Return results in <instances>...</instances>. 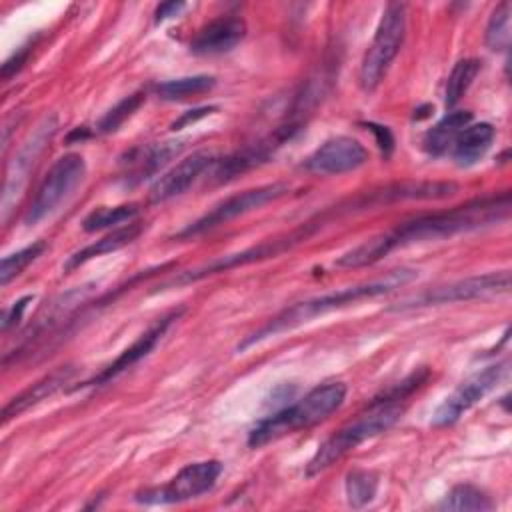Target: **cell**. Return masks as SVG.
I'll list each match as a JSON object with an SVG mask.
<instances>
[{
  "label": "cell",
  "instance_id": "obj_1",
  "mask_svg": "<svg viewBox=\"0 0 512 512\" xmlns=\"http://www.w3.org/2000/svg\"><path fill=\"white\" fill-rule=\"evenodd\" d=\"M508 214H510V194L502 192V194L466 202L462 206H454L444 212L418 216L410 222H404L396 230L386 232L384 240L388 250L392 252L394 248H400V246L442 240L462 232L480 230L500 220H506Z\"/></svg>",
  "mask_w": 512,
  "mask_h": 512
},
{
  "label": "cell",
  "instance_id": "obj_2",
  "mask_svg": "<svg viewBox=\"0 0 512 512\" xmlns=\"http://www.w3.org/2000/svg\"><path fill=\"white\" fill-rule=\"evenodd\" d=\"M414 278H416L414 270L398 268V270L388 272L384 278L362 282V284H354V286H348V288H342V290H336V292H328V294H322V296H316V298H310V300L296 302L290 308H284L282 312L272 316L258 330L248 334L238 344V352H244L246 348H250V346H254V344H258V342H262V340H266L270 336H276V334H282V332H290V330L310 322L316 316L328 314L332 310L344 308L348 304H354V302H360V300H366V298H374V296L386 294V292H390L394 288H400V286L408 284Z\"/></svg>",
  "mask_w": 512,
  "mask_h": 512
},
{
  "label": "cell",
  "instance_id": "obj_3",
  "mask_svg": "<svg viewBox=\"0 0 512 512\" xmlns=\"http://www.w3.org/2000/svg\"><path fill=\"white\" fill-rule=\"evenodd\" d=\"M346 398V386L342 382H326L312 388L298 402L280 408L278 412L262 418L248 434L250 448H262L286 434L306 430L330 414H334Z\"/></svg>",
  "mask_w": 512,
  "mask_h": 512
},
{
  "label": "cell",
  "instance_id": "obj_4",
  "mask_svg": "<svg viewBox=\"0 0 512 512\" xmlns=\"http://www.w3.org/2000/svg\"><path fill=\"white\" fill-rule=\"evenodd\" d=\"M404 414V404L388 394L382 400H374L364 414L342 426L330 438H326L306 466V476H316L352 452L356 446L392 428Z\"/></svg>",
  "mask_w": 512,
  "mask_h": 512
},
{
  "label": "cell",
  "instance_id": "obj_5",
  "mask_svg": "<svg viewBox=\"0 0 512 512\" xmlns=\"http://www.w3.org/2000/svg\"><path fill=\"white\" fill-rule=\"evenodd\" d=\"M404 36H406V6L400 2H390L382 12L374 38L360 62L358 80L364 92H372L378 88L392 60L400 52Z\"/></svg>",
  "mask_w": 512,
  "mask_h": 512
},
{
  "label": "cell",
  "instance_id": "obj_6",
  "mask_svg": "<svg viewBox=\"0 0 512 512\" xmlns=\"http://www.w3.org/2000/svg\"><path fill=\"white\" fill-rule=\"evenodd\" d=\"M508 290H510V270H498V272L468 276L450 284L428 288L416 296H410L398 302L394 310H412V308L438 306V304H450V302H462V300H474V298H488V296L506 294Z\"/></svg>",
  "mask_w": 512,
  "mask_h": 512
},
{
  "label": "cell",
  "instance_id": "obj_7",
  "mask_svg": "<svg viewBox=\"0 0 512 512\" xmlns=\"http://www.w3.org/2000/svg\"><path fill=\"white\" fill-rule=\"evenodd\" d=\"M86 162L80 154H64L60 156L50 170L46 172L42 184L36 190V196L24 216L28 226L40 222L48 214H52L84 180Z\"/></svg>",
  "mask_w": 512,
  "mask_h": 512
},
{
  "label": "cell",
  "instance_id": "obj_8",
  "mask_svg": "<svg viewBox=\"0 0 512 512\" xmlns=\"http://www.w3.org/2000/svg\"><path fill=\"white\" fill-rule=\"evenodd\" d=\"M220 474H222V462L218 460L194 462L184 466L166 484L140 490L134 496V500L140 504H176L190 498H198L200 494L214 488Z\"/></svg>",
  "mask_w": 512,
  "mask_h": 512
},
{
  "label": "cell",
  "instance_id": "obj_9",
  "mask_svg": "<svg viewBox=\"0 0 512 512\" xmlns=\"http://www.w3.org/2000/svg\"><path fill=\"white\" fill-rule=\"evenodd\" d=\"M290 192V186L286 182H272L258 188H250L244 192H238L234 196H228L220 204H216L210 212H206L202 218L186 226L182 232L176 234V238H192L198 234H204L216 226H222L246 212H252L268 202H274Z\"/></svg>",
  "mask_w": 512,
  "mask_h": 512
},
{
  "label": "cell",
  "instance_id": "obj_10",
  "mask_svg": "<svg viewBox=\"0 0 512 512\" xmlns=\"http://www.w3.org/2000/svg\"><path fill=\"white\" fill-rule=\"evenodd\" d=\"M316 230V226H312V222H306L302 224L300 228L284 234V236H278V238H272V240H266L258 246H252L248 250H242V252H236V254H230V256H224V258H216L212 260L210 264L206 266H200L196 270H188V272H182L178 278L174 276L170 282H166L164 286H180V284H190V282H196L200 278H206L208 274H216V272H222V270H230V268H236V266H244V264H250V262H256V260H264V258H274L278 256L280 252L284 250H290L294 244L306 240L312 232Z\"/></svg>",
  "mask_w": 512,
  "mask_h": 512
},
{
  "label": "cell",
  "instance_id": "obj_11",
  "mask_svg": "<svg viewBox=\"0 0 512 512\" xmlns=\"http://www.w3.org/2000/svg\"><path fill=\"white\" fill-rule=\"evenodd\" d=\"M508 362L486 366L482 372L464 380L434 412L432 426H452L460 420L464 412H468L478 400H482L506 374Z\"/></svg>",
  "mask_w": 512,
  "mask_h": 512
},
{
  "label": "cell",
  "instance_id": "obj_12",
  "mask_svg": "<svg viewBox=\"0 0 512 512\" xmlns=\"http://www.w3.org/2000/svg\"><path fill=\"white\" fill-rule=\"evenodd\" d=\"M366 148L350 136H334L320 144L304 162V168L320 176H336L352 172L366 164Z\"/></svg>",
  "mask_w": 512,
  "mask_h": 512
},
{
  "label": "cell",
  "instance_id": "obj_13",
  "mask_svg": "<svg viewBox=\"0 0 512 512\" xmlns=\"http://www.w3.org/2000/svg\"><path fill=\"white\" fill-rule=\"evenodd\" d=\"M180 314H182V308L172 310V312L164 314L162 318H158V320H156L146 332H142L114 362H110L102 372H98L96 376H92L90 380L82 382V384L76 386V388L102 386V384L114 380L116 376H120L122 372H126L130 366H134L136 362H140L144 356H148V354L154 350V346L162 340V336L166 334V330L170 328V324H172L174 320H178Z\"/></svg>",
  "mask_w": 512,
  "mask_h": 512
},
{
  "label": "cell",
  "instance_id": "obj_14",
  "mask_svg": "<svg viewBox=\"0 0 512 512\" xmlns=\"http://www.w3.org/2000/svg\"><path fill=\"white\" fill-rule=\"evenodd\" d=\"M458 192L454 182H396L380 190H372L366 196L356 198V206H380L398 200H442Z\"/></svg>",
  "mask_w": 512,
  "mask_h": 512
},
{
  "label": "cell",
  "instance_id": "obj_15",
  "mask_svg": "<svg viewBox=\"0 0 512 512\" xmlns=\"http://www.w3.org/2000/svg\"><path fill=\"white\" fill-rule=\"evenodd\" d=\"M246 36V22L240 16H218L198 30L190 42V52L198 56H216L230 52Z\"/></svg>",
  "mask_w": 512,
  "mask_h": 512
},
{
  "label": "cell",
  "instance_id": "obj_16",
  "mask_svg": "<svg viewBox=\"0 0 512 512\" xmlns=\"http://www.w3.org/2000/svg\"><path fill=\"white\" fill-rule=\"evenodd\" d=\"M214 156L210 152H194L180 160L174 168H170L166 174H162L150 188V202H166L174 196L184 194L196 178L210 166L214 164Z\"/></svg>",
  "mask_w": 512,
  "mask_h": 512
},
{
  "label": "cell",
  "instance_id": "obj_17",
  "mask_svg": "<svg viewBox=\"0 0 512 512\" xmlns=\"http://www.w3.org/2000/svg\"><path fill=\"white\" fill-rule=\"evenodd\" d=\"M74 376V368L72 366H60L54 372L46 374L44 378H40L38 382L30 384L26 390H22L20 394H16L4 408H2V422L6 424L10 418L20 416L22 412H26L28 408L40 404L42 400H46L48 396H52L54 392H58L64 384H68V380Z\"/></svg>",
  "mask_w": 512,
  "mask_h": 512
},
{
  "label": "cell",
  "instance_id": "obj_18",
  "mask_svg": "<svg viewBox=\"0 0 512 512\" xmlns=\"http://www.w3.org/2000/svg\"><path fill=\"white\" fill-rule=\"evenodd\" d=\"M142 222H130V224H122V226H116L112 232H108L106 236H102L100 240L84 246L82 250L74 252L66 264H64V270L70 272L82 264H86L88 260L96 258V256H102V254H108V252H116L124 246H128L130 242H134L140 234H142Z\"/></svg>",
  "mask_w": 512,
  "mask_h": 512
},
{
  "label": "cell",
  "instance_id": "obj_19",
  "mask_svg": "<svg viewBox=\"0 0 512 512\" xmlns=\"http://www.w3.org/2000/svg\"><path fill=\"white\" fill-rule=\"evenodd\" d=\"M496 136V130L488 122H478V124H468L454 140L452 144V156L458 166H472L478 162L488 148L492 146Z\"/></svg>",
  "mask_w": 512,
  "mask_h": 512
},
{
  "label": "cell",
  "instance_id": "obj_20",
  "mask_svg": "<svg viewBox=\"0 0 512 512\" xmlns=\"http://www.w3.org/2000/svg\"><path fill=\"white\" fill-rule=\"evenodd\" d=\"M182 150V142H162L156 146L134 150L128 156V172L126 182L138 184L158 172L170 158H174Z\"/></svg>",
  "mask_w": 512,
  "mask_h": 512
},
{
  "label": "cell",
  "instance_id": "obj_21",
  "mask_svg": "<svg viewBox=\"0 0 512 512\" xmlns=\"http://www.w3.org/2000/svg\"><path fill=\"white\" fill-rule=\"evenodd\" d=\"M472 114L468 110H458L446 114L440 122H436L424 136V150L430 156H440L448 152L456 140V136L470 124Z\"/></svg>",
  "mask_w": 512,
  "mask_h": 512
},
{
  "label": "cell",
  "instance_id": "obj_22",
  "mask_svg": "<svg viewBox=\"0 0 512 512\" xmlns=\"http://www.w3.org/2000/svg\"><path fill=\"white\" fill-rule=\"evenodd\" d=\"M438 508L452 512H486L494 508V502L484 490L474 484H456L450 488Z\"/></svg>",
  "mask_w": 512,
  "mask_h": 512
},
{
  "label": "cell",
  "instance_id": "obj_23",
  "mask_svg": "<svg viewBox=\"0 0 512 512\" xmlns=\"http://www.w3.org/2000/svg\"><path fill=\"white\" fill-rule=\"evenodd\" d=\"M216 84L214 76L208 74H198V76H184V78H176V80H168L156 86V94L162 100H184L190 96H198L204 94L208 90H212Z\"/></svg>",
  "mask_w": 512,
  "mask_h": 512
},
{
  "label": "cell",
  "instance_id": "obj_24",
  "mask_svg": "<svg viewBox=\"0 0 512 512\" xmlns=\"http://www.w3.org/2000/svg\"><path fill=\"white\" fill-rule=\"evenodd\" d=\"M478 72H480V60L476 58H462L454 64L444 90L446 108H452L466 94V90L470 88Z\"/></svg>",
  "mask_w": 512,
  "mask_h": 512
},
{
  "label": "cell",
  "instance_id": "obj_25",
  "mask_svg": "<svg viewBox=\"0 0 512 512\" xmlns=\"http://www.w3.org/2000/svg\"><path fill=\"white\" fill-rule=\"evenodd\" d=\"M510 16H512V4L500 2L486 24L484 42L494 52H508L510 48Z\"/></svg>",
  "mask_w": 512,
  "mask_h": 512
},
{
  "label": "cell",
  "instance_id": "obj_26",
  "mask_svg": "<svg viewBox=\"0 0 512 512\" xmlns=\"http://www.w3.org/2000/svg\"><path fill=\"white\" fill-rule=\"evenodd\" d=\"M344 486H346V498H348L350 506L362 508L374 500L376 490H378V476L372 470L356 468L346 474Z\"/></svg>",
  "mask_w": 512,
  "mask_h": 512
},
{
  "label": "cell",
  "instance_id": "obj_27",
  "mask_svg": "<svg viewBox=\"0 0 512 512\" xmlns=\"http://www.w3.org/2000/svg\"><path fill=\"white\" fill-rule=\"evenodd\" d=\"M138 214L136 204H122V206H102L92 210L84 220L82 228L86 232L104 230L110 226H122V222H130Z\"/></svg>",
  "mask_w": 512,
  "mask_h": 512
},
{
  "label": "cell",
  "instance_id": "obj_28",
  "mask_svg": "<svg viewBox=\"0 0 512 512\" xmlns=\"http://www.w3.org/2000/svg\"><path fill=\"white\" fill-rule=\"evenodd\" d=\"M46 250V244L44 242H34L14 254H8L2 258V264H0V284L6 286L10 280H14L16 276L22 274V270L32 264L42 252Z\"/></svg>",
  "mask_w": 512,
  "mask_h": 512
},
{
  "label": "cell",
  "instance_id": "obj_29",
  "mask_svg": "<svg viewBox=\"0 0 512 512\" xmlns=\"http://www.w3.org/2000/svg\"><path fill=\"white\" fill-rule=\"evenodd\" d=\"M144 102V94L142 92H136V94H130L126 98H122L116 106H112L98 122V132L102 134H110V132H116L138 108L140 104Z\"/></svg>",
  "mask_w": 512,
  "mask_h": 512
},
{
  "label": "cell",
  "instance_id": "obj_30",
  "mask_svg": "<svg viewBox=\"0 0 512 512\" xmlns=\"http://www.w3.org/2000/svg\"><path fill=\"white\" fill-rule=\"evenodd\" d=\"M366 128L376 136V142H378V148L382 150V154L388 156L392 152V148H394V138H392L390 130L386 126H378L374 122H368Z\"/></svg>",
  "mask_w": 512,
  "mask_h": 512
},
{
  "label": "cell",
  "instance_id": "obj_31",
  "mask_svg": "<svg viewBox=\"0 0 512 512\" xmlns=\"http://www.w3.org/2000/svg\"><path fill=\"white\" fill-rule=\"evenodd\" d=\"M32 300V296H24L20 298L18 302H14L6 312H4V318H2V330H8L10 326H14L20 318H22V312L26 310L28 302Z\"/></svg>",
  "mask_w": 512,
  "mask_h": 512
},
{
  "label": "cell",
  "instance_id": "obj_32",
  "mask_svg": "<svg viewBox=\"0 0 512 512\" xmlns=\"http://www.w3.org/2000/svg\"><path fill=\"white\" fill-rule=\"evenodd\" d=\"M184 8H186L184 2H162V4L156 8V12H154L156 22H164V20H168V18H174V16H178Z\"/></svg>",
  "mask_w": 512,
  "mask_h": 512
},
{
  "label": "cell",
  "instance_id": "obj_33",
  "mask_svg": "<svg viewBox=\"0 0 512 512\" xmlns=\"http://www.w3.org/2000/svg\"><path fill=\"white\" fill-rule=\"evenodd\" d=\"M210 112H214V108H212V106L190 110V112L182 114L178 120H174V122H172V130H180L182 126H186V124H190V122H196L198 118H204V116H206V114H210Z\"/></svg>",
  "mask_w": 512,
  "mask_h": 512
},
{
  "label": "cell",
  "instance_id": "obj_34",
  "mask_svg": "<svg viewBox=\"0 0 512 512\" xmlns=\"http://www.w3.org/2000/svg\"><path fill=\"white\" fill-rule=\"evenodd\" d=\"M26 54H28V48L20 50L18 54H14L12 58H8V60L2 64V78H4V80H6V78H10L14 72H18V70H20L22 62L26 60Z\"/></svg>",
  "mask_w": 512,
  "mask_h": 512
}]
</instances>
